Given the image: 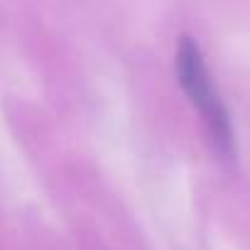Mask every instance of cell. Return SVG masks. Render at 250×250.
I'll use <instances>...</instances> for the list:
<instances>
[{
    "label": "cell",
    "mask_w": 250,
    "mask_h": 250,
    "mask_svg": "<svg viewBox=\"0 0 250 250\" xmlns=\"http://www.w3.org/2000/svg\"><path fill=\"white\" fill-rule=\"evenodd\" d=\"M177 79H179L184 93L191 98V103L201 110L213 145L223 155H230L233 152V130H230L228 110L223 108L218 93L211 86L199 44L189 37H182V42L177 47Z\"/></svg>",
    "instance_id": "1"
}]
</instances>
